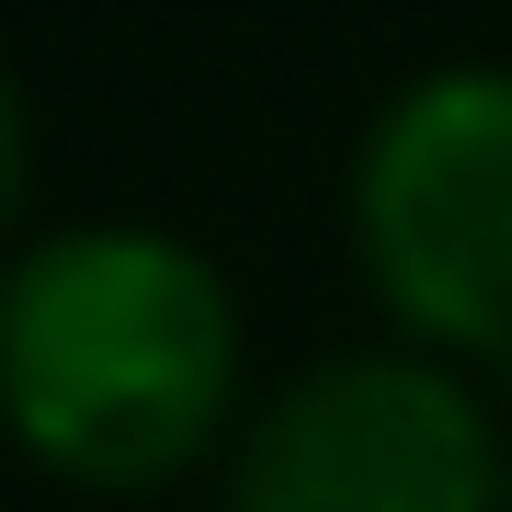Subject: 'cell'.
I'll use <instances>...</instances> for the list:
<instances>
[{"instance_id":"7a4b0ae2","label":"cell","mask_w":512,"mask_h":512,"mask_svg":"<svg viewBox=\"0 0 512 512\" xmlns=\"http://www.w3.org/2000/svg\"><path fill=\"white\" fill-rule=\"evenodd\" d=\"M353 251L433 353H512V57L410 69L353 137Z\"/></svg>"},{"instance_id":"6da1fadb","label":"cell","mask_w":512,"mask_h":512,"mask_svg":"<svg viewBox=\"0 0 512 512\" xmlns=\"http://www.w3.org/2000/svg\"><path fill=\"white\" fill-rule=\"evenodd\" d=\"M0 387H12V433L57 478L148 490L217 444L239 399V308L183 228H46L0 285Z\"/></svg>"},{"instance_id":"3957f363","label":"cell","mask_w":512,"mask_h":512,"mask_svg":"<svg viewBox=\"0 0 512 512\" xmlns=\"http://www.w3.org/2000/svg\"><path fill=\"white\" fill-rule=\"evenodd\" d=\"M217 512H501V433L444 353H319L239 421Z\"/></svg>"}]
</instances>
